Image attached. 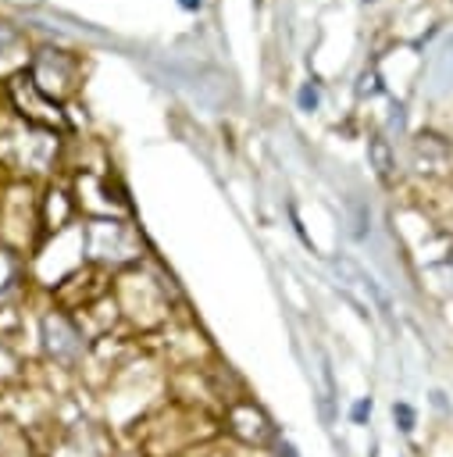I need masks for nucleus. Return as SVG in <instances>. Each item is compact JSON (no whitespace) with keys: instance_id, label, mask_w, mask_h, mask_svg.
<instances>
[{"instance_id":"f257e3e1","label":"nucleus","mask_w":453,"mask_h":457,"mask_svg":"<svg viewBox=\"0 0 453 457\" xmlns=\"http://www.w3.org/2000/svg\"><path fill=\"white\" fill-rule=\"evenodd\" d=\"M228 428H232L243 443H253V446H275V443L282 439L278 428L271 425V418H268L260 407H253V403L232 407V411H228Z\"/></svg>"},{"instance_id":"f03ea898","label":"nucleus","mask_w":453,"mask_h":457,"mask_svg":"<svg viewBox=\"0 0 453 457\" xmlns=\"http://www.w3.org/2000/svg\"><path fill=\"white\" fill-rule=\"evenodd\" d=\"M43 339H46V350H50L54 361H75L82 353L78 328L61 314H46L43 318Z\"/></svg>"},{"instance_id":"7ed1b4c3","label":"nucleus","mask_w":453,"mask_h":457,"mask_svg":"<svg viewBox=\"0 0 453 457\" xmlns=\"http://www.w3.org/2000/svg\"><path fill=\"white\" fill-rule=\"evenodd\" d=\"M367 161H371V168H375V175H378L382 182L392 179L396 161H392V150H389V143H385L382 136H371V139H367Z\"/></svg>"},{"instance_id":"20e7f679","label":"nucleus","mask_w":453,"mask_h":457,"mask_svg":"<svg viewBox=\"0 0 453 457\" xmlns=\"http://www.w3.org/2000/svg\"><path fill=\"white\" fill-rule=\"evenodd\" d=\"M432 82H435V93L449 89V82H453V36L439 46V54L432 61Z\"/></svg>"},{"instance_id":"39448f33","label":"nucleus","mask_w":453,"mask_h":457,"mask_svg":"<svg viewBox=\"0 0 453 457\" xmlns=\"http://www.w3.org/2000/svg\"><path fill=\"white\" fill-rule=\"evenodd\" d=\"M392 421H396V428H399L403 436H410L414 425H417V414H414V407H410L407 400H396V403H392Z\"/></svg>"},{"instance_id":"423d86ee","label":"nucleus","mask_w":453,"mask_h":457,"mask_svg":"<svg viewBox=\"0 0 453 457\" xmlns=\"http://www.w3.org/2000/svg\"><path fill=\"white\" fill-rule=\"evenodd\" d=\"M296 104H300V111H317V104H321L317 82H303L300 93H296Z\"/></svg>"},{"instance_id":"0eeeda50","label":"nucleus","mask_w":453,"mask_h":457,"mask_svg":"<svg viewBox=\"0 0 453 457\" xmlns=\"http://www.w3.org/2000/svg\"><path fill=\"white\" fill-rule=\"evenodd\" d=\"M350 418H353L357 425H364V421L371 418V396H360V400L350 407Z\"/></svg>"},{"instance_id":"6e6552de","label":"nucleus","mask_w":453,"mask_h":457,"mask_svg":"<svg viewBox=\"0 0 453 457\" xmlns=\"http://www.w3.org/2000/svg\"><path fill=\"white\" fill-rule=\"evenodd\" d=\"M11 43H14V29H11L7 21H0V50L11 46Z\"/></svg>"},{"instance_id":"1a4fd4ad","label":"nucleus","mask_w":453,"mask_h":457,"mask_svg":"<svg viewBox=\"0 0 453 457\" xmlns=\"http://www.w3.org/2000/svg\"><path fill=\"white\" fill-rule=\"evenodd\" d=\"M360 82H364V86H360V93H375V89H378V86H375V82H378L375 75H364Z\"/></svg>"},{"instance_id":"9d476101","label":"nucleus","mask_w":453,"mask_h":457,"mask_svg":"<svg viewBox=\"0 0 453 457\" xmlns=\"http://www.w3.org/2000/svg\"><path fill=\"white\" fill-rule=\"evenodd\" d=\"M178 4H182L185 11H200V4H203V0H178Z\"/></svg>"}]
</instances>
